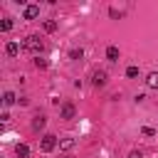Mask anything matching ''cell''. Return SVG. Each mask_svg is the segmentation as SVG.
<instances>
[{
  "instance_id": "cell-1",
  "label": "cell",
  "mask_w": 158,
  "mask_h": 158,
  "mask_svg": "<svg viewBox=\"0 0 158 158\" xmlns=\"http://www.w3.org/2000/svg\"><path fill=\"white\" fill-rule=\"evenodd\" d=\"M22 47L27 49V52H32L35 57H40V52L44 49V42L37 37V35H30V37H25V42H22Z\"/></svg>"
},
{
  "instance_id": "cell-2",
  "label": "cell",
  "mask_w": 158,
  "mask_h": 158,
  "mask_svg": "<svg viewBox=\"0 0 158 158\" xmlns=\"http://www.w3.org/2000/svg\"><path fill=\"white\" fill-rule=\"evenodd\" d=\"M40 148H42L44 153L54 151V148H57V136H52V133H44V136H42V143H40Z\"/></svg>"
},
{
  "instance_id": "cell-3",
  "label": "cell",
  "mask_w": 158,
  "mask_h": 158,
  "mask_svg": "<svg viewBox=\"0 0 158 158\" xmlns=\"http://www.w3.org/2000/svg\"><path fill=\"white\" fill-rule=\"evenodd\" d=\"M22 15H25V20L40 17V5H35V2H32V5H25V12H22Z\"/></svg>"
},
{
  "instance_id": "cell-4",
  "label": "cell",
  "mask_w": 158,
  "mask_h": 158,
  "mask_svg": "<svg viewBox=\"0 0 158 158\" xmlns=\"http://www.w3.org/2000/svg\"><path fill=\"white\" fill-rule=\"evenodd\" d=\"M74 114H77V109H74V104H62V109H59V116L62 118H74Z\"/></svg>"
},
{
  "instance_id": "cell-5",
  "label": "cell",
  "mask_w": 158,
  "mask_h": 158,
  "mask_svg": "<svg viewBox=\"0 0 158 158\" xmlns=\"http://www.w3.org/2000/svg\"><path fill=\"white\" fill-rule=\"evenodd\" d=\"M91 81H94V86H104V84H106V72H104V69H96V72L91 74Z\"/></svg>"
},
{
  "instance_id": "cell-6",
  "label": "cell",
  "mask_w": 158,
  "mask_h": 158,
  "mask_svg": "<svg viewBox=\"0 0 158 158\" xmlns=\"http://www.w3.org/2000/svg\"><path fill=\"white\" fill-rule=\"evenodd\" d=\"M44 123H47V118H44L42 114H37V116L32 118V128H35V131H40V128H44Z\"/></svg>"
},
{
  "instance_id": "cell-7",
  "label": "cell",
  "mask_w": 158,
  "mask_h": 158,
  "mask_svg": "<svg viewBox=\"0 0 158 158\" xmlns=\"http://www.w3.org/2000/svg\"><path fill=\"white\" fill-rule=\"evenodd\" d=\"M15 156H17V158H27V156H30V148H27L25 143H17V146H15Z\"/></svg>"
},
{
  "instance_id": "cell-8",
  "label": "cell",
  "mask_w": 158,
  "mask_h": 158,
  "mask_svg": "<svg viewBox=\"0 0 158 158\" xmlns=\"http://www.w3.org/2000/svg\"><path fill=\"white\" fill-rule=\"evenodd\" d=\"M74 146H77L74 138H62V141H59V148H62V151H72Z\"/></svg>"
},
{
  "instance_id": "cell-9",
  "label": "cell",
  "mask_w": 158,
  "mask_h": 158,
  "mask_svg": "<svg viewBox=\"0 0 158 158\" xmlns=\"http://www.w3.org/2000/svg\"><path fill=\"white\" fill-rule=\"evenodd\" d=\"M5 52H7L10 57H15V54L20 52V44H17V42H7V44H5Z\"/></svg>"
},
{
  "instance_id": "cell-10",
  "label": "cell",
  "mask_w": 158,
  "mask_h": 158,
  "mask_svg": "<svg viewBox=\"0 0 158 158\" xmlns=\"http://www.w3.org/2000/svg\"><path fill=\"white\" fill-rule=\"evenodd\" d=\"M106 57H109L111 62H118V47H114V44L106 47Z\"/></svg>"
},
{
  "instance_id": "cell-11",
  "label": "cell",
  "mask_w": 158,
  "mask_h": 158,
  "mask_svg": "<svg viewBox=\"0 0 158 158\" xmlns=\"http://www.w3.org/2000/svg\"><path fill=\"white\" fill-rule=\"evenodd\" d=\"M146 84H148L151 89H158V74H156V72H151V74L146 77Z\"/></svg>"
},
{
  "instance_id": "cell-12",
  "label": "cell",
  "mask_w": 158,
  "mask_h": 158,
  "mask_svg": "<svg viewBox=\"0 0 158 158\" xmlns=\"http://www.w3.org/2000/svg\"><path fill=\"white\" fill-rule=\"evenodd\" d=\"M15 101H17V99H15V94H12V91H5V94H2V104H5V106L15 104Z\"/></svg>"
},
{
  "instance_id": "cell-13",
  "label": "cell",
  "mask_w": 158,
  "mask_h": 158,
  "mask_svg": "<svg viewBox=\"0 0 158 158\" xmlns=\"http://www.w3.org/2000/svg\"><path fill=\"white\" fill-rule=\"evenodd\" d=\"M42 27H44V32H54V30H57V22H54V20H44Z\"/></svg>"
},
{
  "instance_id": "cell-14",
  "label": "cell",
  "mask_w": 158,
  "mask_h": 158,
  "mask_svg": "<svg viewBox=\"0 0 158 158\" xmlns=\"http://www.w3.org/2000/svg\"><path fill=\"white\" fill-rule=\"evenodd\" d=\"M0 30H2V32H7V30H12V20H10V17H5V20L0 22Z\"/></svg>"
},
{
  "instance_id": "cell-15",
  "label": "cell",
  "mask_w": 158,
  "mask_h": 158,
  "mask_svg": "<svg viewBox=\"0 0 158 158\" xmlns=\"http://www.w3.org/2000/svg\"><path fill=\"white\" fill-rule=\"evenodd\" d=\"M126 77H128V79H136V77H138V67H128V69H126Z\"/></svg>"
},
{
  "instance_id": "cell-16",
  "label": "cell",
  "mask_w": 158,
  "mask_h": 158,
  "mask_svg": "<svg viewBox=\"0 0 158 158\" xmlns=\"http://www.w3.org/2000/svg\"><path fill=\"white\" fill-rule=\"evenodd\" d=\"M35 67H37V69H44V67H47V59H42V57H35Z\"/></svg>"
},
{
  "instance_id": "cell-17",
  "label": "cell",
  "mask_w": 158,
  "mask_h": 158,
  "mask_svg": "<svg viewBox=\"0 0 158 158\" xmlns=\"http://www.w3.org/2000/svg\"><path fill=\"white\" fill-rule=\"evenodd\" d=\"M141 131H143V136H156V128H151V126H143Z\"/></svg>"
},
{
  "instance_id": "cell-18",
  "label": "cell",
  "mask_w": 158,
  "mask_h": 158,
  "mask_svg": "<svg viewBox=\"0 0 158 158\" xmlns=\"http://www.w3.org/2000/svg\"><path fill=\"white\" fill-rule=\"evenodd\" d=\"M81 54H84V52H81V49H72V54H69V57H72V59H79V57H81Z\"/></svg>"
},
{
  "instance_id": "cell-19",
  "label": "cell",
  "mask_w": 158,
  "mask_h": 158,
  "mask_svg": "<svg viewBox=\"0 0 158 158\" xmlns=\"http://www.w3.org/2000/svg\"><path fill=\"white\" fill-rule=\"evenodd\" d=\"M128 158H141V153H138V151H131V153H128Z\"/></svg>"
}]
</instances>
